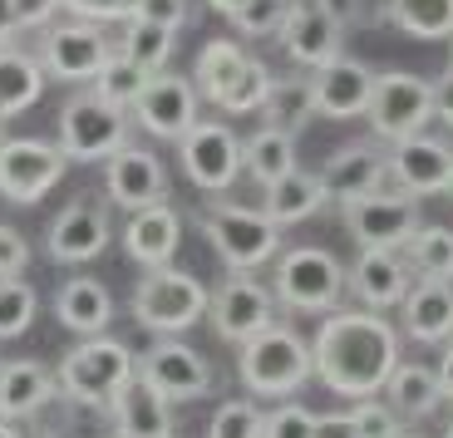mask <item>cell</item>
I'll list each match as a JSON object with an SVG mask.
<instances>
[{
    "label": "cell",
    "mask_w": 453,
    "mask_h": 438,
    "mask_svg": "<svg viewBox=\"0 0 453 438\" xmlns=\"http://www.w3.org/2000/svg\"><path fill=\"white\" fill-rule=\"evenodd\" d=\"M316 380L345 399H374L385 394L389 374L399 370V330L380 311H326L316 340H311Z\"/></svg>",
    "instance_id": "1"
},
{
    "label": "cell",
    "mask_w": 453,
    "mask_h": 438,
    "mask_svg": "<svg viewBox=\"0 0 453 438\" xmlns=\"http://www.w3.org/2000/svg\"><path fill=\"white\" fill-rule=\"evenodd\" d=\"M203 236L226 271H261L281 257V222H272V212H257V207L207 203Z\"/></svg>",
    "instance_id": "2"
},
{
    "label": "cell",
    "mask_w": 453,
    "mask_h": 438,
    "mask_svg": "<svg viewBox=\"0 0 453 438\" xmlns=\"http://www.w3.org/2000/svg\"><path fill=\"white\" fill-rule=\"evenodd\" d=\"M237 374L251 394H261V399H286V394H296L311 374H316V360H311V345L296 335V330L272 326V330H261L257 340L242 345Z\"/></svg>",
    "instance_id": "3"
},
{
    "label": "cell",
    "mask_w": 453,
    "mask_h": 438,
    "mask_svg": "<svg viewBox=\"0 0 453 438\" xmlns=\"http://www.w3.org/2000/svg\"><path fill=\"white\" fill-rule=\"evenodd\" d=\"M138 374V355L113 335H84L59 365V389L74 404H113V394Z\"/></svg>",
    "instance_id": "4"
},
{
    "label": "cell",
    "mask_w": 453,
    "mask_h": 438,
    "mask_svg": "<svg viewBox=\"0 0 453 438\" xmlns=\"http://www.w3.org/2000/svg\"><path fill=\"white\" fill-rule=\"evenodd\" d=\"M134 320L143 330H158V335H178V330H193L207 315V286L197 276L178 266H153L138 276L134 301H128Z\"/></svg>",
    "instance_id": "5"
},
{
    "label": "cell",
    "mask_w": 453,
    "mask_h": 438,
    "mask_svg": "<svg viewBox=\"0 0 453 438\" xmlns=\"http://www.w3.org/2000/svg\"><path fill=\"white\" fill-rule=\"evenodd\" d=\"M272 281H276V301L281 305L326 315V311H340L345 286H350V271L340 266L326 247H291L276 257Z\"/></svg>",
    "instance_id": "6"
},
{
    "label": "cell",
    "mask_w": 453,
    "mask_h": 438,
    "mask_svg": "<svg viewBox=\"0 0 453 438\" xmlns=\"http://www.w3.org/2000/svg\"><path fill=\"white\" fill-rule=\"evenodd\" d=\"M124 143H128V109L99 99L89 84L59 109V148H65L69 163H99V158H113Z\"/></svg>",
    "instance_id": "7"
},
{
    "label": "cell",
    "mask_w": 453,
    "mask_h": 438,
    "mask_svg": "<svg viewBox=\"0 0 453 438\" xmlns=\"http://www.w3.org/2000/svg\"><path fill=\"white\" fill-rule=\"evenodd\" d=\"M365 119H370L374 138H385V143H399V138H409V134H424L429 119H439V113H434V84L419 79V74H404V69L374 74V94H370Z\"/></svg>",
    "instance_id": "8"
},
{
    "label": "cell",
    "mask_w": 453,
    "mask_h": 438,
    "mask_svg": "<svg viewBox=\"0 0 453 438\" xmlns=\"http://www.w3.org/2000/svg\"><path fill=\"white\" fill-rule=\"evenodd\" d=\"M207 320H212L217 340L226 345H247L261 330H272L281 315H276V291H266L261 281H251L247 271L226 276L212 296H207Z\"/></svg>",
    "instance_id": "9"
},
{
    "label": "cell",
    "mask_w": 453,
    "mask_h": 438,
    "mask_svg": "<svg viewBox=\"0 0 453 438\" xmlns=\"http://www.w3.org/2000/svg\"><path fill=\"white\" fill-rule=\"evenodd\" d=\"M113 45L109 35L94 20H69V25H45L40 30V65L50 79H65V84H94L99 69L109 65Z\"/></svg>",
    "instance_id": "10"
},
{
    "label": "cell",
    "mask_w": 453,
    "mask_h": 438,
    "mask_svg": "<svg viewBox=\"0 0 453 438\" xmlns=\"http://www.w3.org/2000/svg\"><path fill=\"white\" fill-rule=\"evenodd\" d=\"M178 158L197 192H226L242 178V138L232 134V124H217V119H197L178 138Z\"/></svg>",
    "instance_id": "11"
},
{
    "label": "cell",
    "mask_w": 453,
    "mask_h": 438,
    "mask_svg": "<svg viewBox=\"0 0 453 438\" xmlns=\"http://www.w3.org/2000/svg\"><path fill=\"white\" fill-rule=\"evenodd\" d=\"M65 168H69V158L59 143H45V138H5L0 143V197L35 207L65 178Z\"/></svg>",
    "instance_id": "12"
},
{
    "label": "cell",
    "mask_w": 453,
    "mask_h": 438,
    "mask_svg": "<svg viewBox=\"0 0 453 438\" xmlns=\"http://www.w3.org/2000/svg\"><path fill=\"white\" fill-rule=\"evenodd\" d=\"M340 217H345V232L360 242V247H404L409 236L424 227L419 217V197L409 192H370V197H350L340 203Z\"/></svg>",
    "instance_id": "13"
},
{
    "label": "cell",
    "mask_w": 453,
    "mask_h": 438,
    "mask_svg": "<svg viewBox=\"0 0 453 438\" xmlns=\"http://www.w3.org/2000/svg\"><path fill=\"white\" fill-rule=\"evenodd\" d=\"M138 380H148L173 404H193V399H203L212 389V365L197 350L163 335L158 345H148V355H138Z\"/></svg>",
    "instance_id": "14"
},
{
    "label": "cell",
    "mask_w": 453,
    "mask_h": 438,
    "mask_svg": "<svg viewBox=\"0 0 453 438\" xmlns=\"http://www.w3.org/2000/svg\"><path fill=\"white\" fill-rule=\"evenodd\" d=\"M389 178L399 182V192L409 197H434L449 192L453 182V143L434 134H409L399 143H389Z\"/></svg>",
    "instance_id": "15"
},
{
    "label": "cell",
    "mask_w": 453,
    "mask_h": 438,
    "mask_svg": "<svg viewBox=\"0 0 453 438\" xmlns=\"http://www.w3.org/2000/svg\"><path fill=\"white\" fill-rule=\"evenodd\" d=\"M138 119V124L148 128L153 138H173L178 143L188 128L197 124V89L188 74H148L143 94H138V104L128 109Z\"/></svg>",
    "instance_id": "16"
},
{
    "label": "cell",
    "mask_w": 453,
    "mask_h": 438,
    "mask_svg": "<svg viewBox=\"0 0 453 438\" xmlns=\"http://www.w3.org/2000/svg\"><path fill=\"white\" fill-rule=\"evenodd\" d=\"M414 281L419 276L409 266L404 247H360V257L350 266V291L360 296L365 311H395Z\"/></svg>",
    "instance_id": "17"
},
{
    "label": "cell",
    "mask_w": 453,
    "mask_h": 438,
    "mask_svg": "<svg viewBox=\"0 0 453 438\" xmlns=\"http://www.w3.org/2000/svg\"><path fill=\"white\" fill-rule=\"evenodd\" d=\"M104 188H109V203L124 207V212L168 203V173H163L158 153H148V148H138V143H124L109 158Z\"/></svg>",
    "instance_id": "18"
},
{
    "label": "cell",
    "mask_w": 453,
    "mask_h": 438,
    "mask_svg": "<svg viewBox=\"0 0 453 438\" xmlns=\"http://www.w3.org/2000/svg\"><path fill=\"white\" fill-rule=\"evenodd\" d=\"M311 94H316V119H365L374 94V69L350 55H335L330 65L311 69Z\"/></svg>",
    "instance_id": "19"
},
{
    "label": "cell",
    "mask_w": 453,
    "mask_h": 438,
    "mask_svg": "<svg viewBox=\"0 0 453 438\" xmlns=\"http://www.w3.org/2000/svg\"><path fill=\"white\" fill-rule=\"evenodd\" d=\"M340 30H345V25H340L320 0H291V15H286L276 40H281V50L291 55V65L320 69L340 55Z\"/></svg>",
    "instance_id": "20"
},
{
    "label": "cell",
    "mask_w": 453,
    "mask_h": 438,
    "mask_svg": "<svg viewBox=\"0 0 453 438\" xmlns=\"http://www.w3.org/2000/svg\"><path fill=\"white\" fill-rule=\"evenodd\" d=\"M109 217L99 212L94 203H69L55 212V222H50L45 232V247L55 261H65V266H84V261H94L104 247H109Z\"/></svg>",
    "instance_id": "21"
},
{
    "label": "cell",
    "mask_w": 453,
    "mask_h": 438,
    "mask_svg": "<svg viewBox=\"0 0 453 438\" xmlns=\"http://www.w3.org/2000/svg\"><path fill=\"white\" fill-rule=\"evenodd\" d=\"M385 173H389V158L374 143H345L326 158L320 182H326L330 203H350V197H370V192L385 188Z\"/></svg>",
    "instance_id": "22"
},
{
    "label": "cell",
    "mask_w": 453,
    "mask_h": 438,
    "mask_svg": "<svg viewBox=\"0 0 453 438\" xmlns=\"http://www.w3.org/2000/svg\"><path fill=\"white\" fill-rule=\"evenodd\" d=\"M113 434L119 438H178L173 424V399H163L148 380H128L124 389L113 394Z\"/></svg>",
    "instance_id": "23"
},
{
    "label": "cell",
    "mask_w": 453,
    "mask_h": 438,
    "mask_svg": "<svg viewBox=\"0 0 453 438\" xmlns=\"http://www.w3.org/2000/svg\"><path fill=\"white\" fill-rule=\"evenodd\" d=\"M178 242H182V217L173 212L168 203L138 207V212L128 217V227H124V251L143 271L168 266V261L178 257Z\"/></svg>",
    "instance_id": "24"
},
{
    "label": "cell",
    "mask_w": 453,
    "mask_h": 438,
    "mask_svg": "<svg viewBox=\"0 0 453 438\" xmlns=\"http://www.w3.org/2000/svg\"><path fill=\"white\" fill-rule=\"evenodd\" d=\"M399 315H404V330L419 345H449L453 340V286L419 276L409 286V296L399 301Z\"/></svg>",
    "instance_id": "25"
},
{
    "label": "cell",
    "mask_w": 453,
    "mask_h": 438,
    "mask_svg": "<svg viewBox=\"0 0 453 438\" xmlns=\"http://www.w3.org/2000/svg\"><path fill=\"white\" fill-rule=\"evenodd\" d=\"M55 315H59V326L74 330V335H104L113 320V296L94 276H69L55 291Z\"/></svg>",
    "instance_id": "26"
},
{
    "label": "cell",
    "mask_w": 453,
    "mask_h": 438,
    "mask_svg": "<svg viewBox=\"0 0 453 438\" xmlns=\"http://www.w3.org/2000/svg\"><path fill=\"white\" fill-rule=\"evenodd\" d=\"M55 374L40 360H11L0 365V419H30L55 399Z\"/></svg>",
    "instance_id": "27"
},
{
    "label": "cell",
    "mask_w": 453,
    "mask_h": 438,
    "mask_svg": "<svg viewBox=\"0 0 453 438\" xmlns=\"http://www.w3.org/2000/svg\"><path fill=\"white\" fill-rule=\"evenodd\" d=\"M45 84H50V74H45V65H40V55L0 45V119H15V113H25L30 104H40Z\"/></svg>",
    "instance_id": "28"
},
{
    "label": "cell",
    "mask_w": 453,
    "mask_h": 438,
    "mask_svg": "<svg viewBox=\"0 0 453 438\" xmlns=\"http://www.w3.org/2000/svg\"><path fill=\"white\" fill-rule=\"evenodd\" d=\"M242 173H251V182H261V188L296 173V134L261 124L251 138H242Z\"/></svg>",
    "instance_id": "29"
},
{
    "label": "cell",
    "mask_w": 453,
    "mask_h": 438,
    "mask_svg": "<svg viewBox=\"0 0 453 438\" xmlns=\"http://www.w3.org/2000/svg\"><path fill=\"white\" fill-rule=\"evenodd\" d=\"M330 203L326 182H320V173H286L281 182H272L266 188V212H272V222L291 227V222H306V217H316L320 207Z\"/></svg>",
    "instance_id": "30"
},
{
    "label": "cell",
    "mask_w": 453,
    "mask_h": 438,
    "mask_svg": "<svg viewBox=\"0 0 453 438\" xmlns=\"http://www.w3.org/2000/svg\"><path fill=\"white\" fill-rule=\"evenodd\" d=\"M385 399L395 404L399 419H434L443 404L439 370H429V365H399L385 384Z\"/></svg>",
    "instance_id": "31"
},
{
    "label": "cell",
    "mask_w": 453,
    "mask_h": 438,
    "mask_svg": "<svg viewBox=\"0 0 453 438\" xmlns=\"http://www.w3.org/2000/svg\"><path fill=\"white\" fill-rule=\"evenodd\" d=\"M247 59L251 55L237 45V40H207V45L197 50V59H193V89L203 94V99L222 104V94L242 79Z\"/></svg>",
    "instance_id": "32"
},
{
    "label": "cell",
    "mask_w": 453,
    "mask_h": 438,
    "mask_svg": "<svg viewBox=\"0 0 453 438\" xmlns=\"http://www.w3.org/2000/svg\"><path fill=\"white\" fill-rule=\"evenodd\" d=\"M266 124L286 128V134H306V124L316 119V94H311V79H272V94L261 104Z\"/></svg>",
    "instance_id": "33"
},
{
    "label": "cell",
    "mask_w": 453,
    "mask_h": 438,
    "mask_svg": "<svg viewBox=\"0 0 453 438\" xmlns=\"http://www.w3.org/2000/svg\"><path fill=\"white\" fill-rule=\"evenodd\" d=\"M173 35L178 30H163V25H148V20H124L119 55H128L143 74H163L173 59Z\"/></svg>",
    "instance_id": "34"
},
{
    "label": "cell",
    "mask_w": 453,
    "mask_h": 438,
    "mask_svg": "<svg viewBox=\"0 0 453 438\" xmlns=\"http://www.w3.org/2000/svg\"><path fill=\"white\" fill-rule=\"evenodd\" d=\"M404 257L414 266V276H424V281H449L453 276V232L449 227H419L404 242Z\"/></svg>",
    "instance_id": "35"
},
{
    "label": "cell",
    "mask_w": 453,
    "mask_h": 438,
    "mask_svg": "<svg viewBox=\"0 0 453 438\" xmlns=\"http://www.w3.org/2000/svg\"><path fill=\"white\" fill-rule=\"evenodd\" d=\"M395 25L414 40H449L453 35V0H399Z\"/></svg>",
    "instance_id": "36"
},
{
    "label": "cell",
    "mask_w": 453,
    "mask_h": 438,
    "mask_svg": "<svg viewBox=\"0 0 453 438\" xmlns=\"http://www.w3.org/2000/svg\"><path fill=\"white\" fill-rule=\"evenodd\" d=\"M143 84H148V74H143V69H138L128 55H119V50H113V55H109V65L99 69V79H94L89 89L99 94V99L119 104V109H134V104H138V94H143Z\"/></svg>",
    "instance_id": "37"
},
{
    "label": "cell",
    "mask_w": 453,
    "mask_h": 438,
    "mask_svg": "<svg viewBox=\"0 0 453 438\" xmlns=\"http://www.w3.org/2000/svg\"><path fill=\"white\" fill-rule=\"evenodd\" d=\"M35 311H40V296L30 281L20 276H0V340H15L30 330Z\"/></svg>",
    "instance_id": "38"
},
{
    "label": "cell",
    "mask_w": 453,
    "mask_h": 438,
    "mask_svg": "<svg viewBox=\"0 0 453 438\" xmlns=\"http://www.w3.org/2000/svg\"><path fill=\"white\" fill-rule=\"evenodd\" d=\"M272 79L276 74L261 65V59H247L242 79L222 94V104H217V109H222V113H261V104H266V94H272Z\"/></svg>",
    "instance_id": "39"
},
{
    "label": "cell",
    "mask_w": 453,
    "mask_h": 438,
    "mask_svg": "<svg viewBox=\"0 0 453 438\" xmlns=\"http://www.w3.org/2000/svg\"><path fill=\"white\" fill-rule=\"evenodd\" d=\"M286 15H291V0H247L232 25L251 40H272V35H281Z\"/></svg>",
    "instance_id": "40"
},
{
    "label": "cell",
    "mask_w": 453,
    "mask_h": 438,
    "mask_svg": "<svg viewBox=\"0 0 453 438\" xmlns=\"http://www.w3.org/2000/svg\"><path fill=\"white\" fill-rule=\"evenodd\" d=\"M261 409L251 404V399H232V404H222L212 414V424H207V438H261Z\"/></svg>",
    "instance_id": "41"
},
{
    "label": "cell",
    "mask_w": 453,
    "mask_h": 438,
    "mask_svg": "<svg viewBox=\"0 0 453 438\" xmlns=\"http://www.w3.org/2000/svg\"><path fill=\"white\" fill-rule=\"evenodd\" d=\"M316 419L306 404H276L261 419V438H316Z\"/></svg>",
    "instance_id": "42"
},
{
    "label": "cell",
    "mask_w": 453,
    "mask_h": 438,
    "mask_svg": "<svg viewBox=\"0 0 453 438\" xmlns=\"http://www.w3.org/2000/svg\"><path fill=\"white\" fill-rule=\"evenodd\" d=\"M350 414H355V424H360V438H395V434H404V424H399V414H395L389 399H355Z\"/></svg>",
    "instance_id": "43"
},
{
    "label": "cell",
    "mask_w": 453,
    "mask_h": 438,
    "mask_svg": "<svg viewBox=\"0 0 453 438\" xmlns=\"http://www.w3.org/2000/svg\"><path fill=\"white\" fill-rule=\"evenodd\" d=\"M74 20H94V25H109V20H134V5L138 0H65Z\"/></svg>",
    "instance_id": "44"
},
{
    "label": "cell",
    "mask_w": 453,
    "mask_h": 438,
    "mask_svg": "<svg viewBox=\"0 0 453 438\" xmlns=\"http://www.w3.org/2000/svg\"><path fill=\"white\" fill-rule=\"evenodd\" d=\"M134 20L163 25V30H182V25H188V0H138Z\"/></svg>",
    "instance_id": "45"
},
{
    "label": "cell",
    "mask_w": 453,
    "mask_h": 438,
    "mask_svg": "<svg viewBox=\"0 0 453 438\" xmlns=\"http://www.w3.org/2000/svg\"><path fill=\"white\" fill-rule=\"evenodd\" d=\"M30 266V247H25V236L15 227L0 222V276H20Z\"/></svg>",
    "instance_id": "46"
},
{
    "label": "cell",
    "mask_w": 453,
    "mask_h": 438,
    "mask_svg": "<svg viewBox=\"0 0 453 438\" xmlns=\"http://www.w3.org/2000/svg\"><path fill=\"white\" fill-rule=\"evenodd\" d=\"M59 5L65 0H15V20H20V30H45V25H55Z\"/></svg>",
    "instance_id": "47"
},
{
    "label": "cell",
    "mask_w": 453,
    "mask_h": 438,
    "mask_svg": "<svg viewBox=\"0 0 453 438\" xmlns=\"http://www.w3.org/2000/svg\"><path fill=\"white\" fill-rule=\"evenodd\" d=\"M316 438H360V424H355L350 409H335V414L316 419Z\"/></svg>",
    "instance_id": "48"
},
{
    "label": "cell",
    "mask_w": 453,
    "mask_h": 438,
    "mask_svg": "<svg viewBox=\"0 0 453 438\" xmlns=\"http://www.w3.org/2000/svg\"><path fill=\"white\" fill-rule=\"evenodd\" d=\"M399 0H355V25H395Z\"/></svg>",
    "instance_id": "49"
},
{
    "label": "cell",
    "mask_w": 453,
    "mask_h": 438,
    "mask_svg": "<svg viewBox=\"0 0 453 438\" xmlns=\"http://www.w3.org/2000/svg\"><path fill=\"white\" fill-rule=\"evenodd\" d=\"M434 113H439L443 124L453 128V65L439 74V84H434Z\"/></svg>",
    "instance_id": "50"
},
{
    "label": "cell",
    "mask_w": 453,
    "mask_h": 438,
    "mask_svg": "<svg viewBox=\"0 0 453 438\" xmlns=\"http://www.w3.org/2000/svg\"><path fill=\"white\" fill-rule=\"evenodd\" d=\"M20 35V20H15V0H0V45H11Z\"/></svg>",
    "instance_id": "51"
},
{
    "label": "cell",
    "mask_w": 453,
    "mask_h": 438,
    "mask_svg": "<svg viewBox=\"0 0 453 438\" xmlns=\"http://www.w3.org/2000/svg\"><path fill=\"white\" fill-rule=\"evenodd\" d=\"M439 389H443V399L453 404V340L443 345V360H439Z\"/></svg>",
    "instance_id": "52"
},
{
    "label": "cell",
    "mask_w": 453,
    "mask_h": 438,
    "mask_svg": "<svg viewBox=\"0 0 453 438\" xmlns=\"http://www.w3.org/2000/svg\"><path fill=\"white\" fill-rule=\"evenodd\" d=\"M320 5H326L340 25H355V0H320Z\"/></svg>",
    "instance_id": "53"
},
{
    "label": "cell",
    "mask_w": 453,
    "mask_h": 438,
    "mask_svg": "<svg viewBox=\"0 0 453 438\" xmlns=\"http://www.w3.org/2000/svg\"><path fill=\"white\" fill-rule=\"evenodd\" d=\"M207 5H212L217 15H226V20H237V11L247 5V0H207Z\"/></svg>",
    "instance_id": "54"
},
{
    "label": "cell",
    "mask_w": 453,
    "mask_h": 438,
    "mask_svg": "<svg viewBox=\"0 0 453 438\" xmlns=\"http://www.w3.org/2000/svg\"><path fill=\"white\" fill-rule=\"evenodd\" d=\"M0 438H20V434L11 428V419H0Z\"/></svg>",
    "instance_id": "55"
},
{
    "label": "cell",
    "mask_w": 453,
    "mask_h": 438,
    "mask_svg": "<svg viewBox=\"0 0 453 438\" xmlns=\"http://www.w3.org/2000/svg\"><path fill=\"white\" fill-rule=\"evenodd\" d=\"M443 438H453V419H449V428H443Z\"/></svg>",
    "instance_id": "56"
},
{
    "label": "cell",
    "mask_w": 453,
    "mask_h": 438,
    "mask_svg": "<svg viewBox=\"0 0 453 438\" xmlns=\"http://www.w3.org/2000/svg\"><path fill=\"white\" fill-rule=\"evenodd\" d=\"M0 143H5V119H0Z\"/></svg>",
    "instance_id": "57"
},
{
    "label": "cell",
    "mask_w": 453,
    "mask_h": 438,
    "mask_svg": "<svg viewBox=\"0 0 453 438\" xmlns=\"http://www.w3.org/2000/svg\"><path fill=\"white\" fill-rule=\"evenodd\" d=\"M395 438H419V434H395Z\"/></svg>",
    "instance_id": "58"
},
{
    "label": "cell",
    "mask_w": 453,
    "mask_h": 438,
    "mask_svg": "<svg viewBox=\"0 0 453 438\" xmlns=\"http://www.w3.org/2000/svg\"><path fill=\"white\" fill-rule=\"evenodd\" d=\"M449 50H453V35H449Z\"/></svg>",
    "instance_id": "59"
},
{
    "label": "cell",
    "mask_w": 453,
    "mask_h": 438,
    "mask_svg": "<svg viewBox=\"0 0 453 438\" xmlns=\"http://www.w3.org/2000/svg\"><path fill=\"white\" fill-rule=\"evenodd\" d=\"M449 197H453V182H449Z\"/></svg>",
    "instance_id": "60"
}]
</instances>
